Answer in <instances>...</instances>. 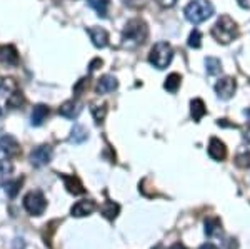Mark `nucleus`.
<instances>
[{
  "label": "nucleus",
  "mask_w": 250,
  "mask_h": 249,
  "mask_svg": "<svg viewBox=\"0 0 250 249\" xmlns=\"http://www.w3.org/2000/svg\"><path fill=\"white\" fill-rule=\"evenodd\" d=\"M147 37H148V29H147V23H145L142 19L128 20L122 34V40H124L125 47L140 45V44H144L145 40H147Z\"/></svg>",
  "instance_id": "obj_1"
},
{
  "label": "nucleus",
  "mask_w": 250,
  "mask_h": 249,
  "mask_svg": "<svg viewBox=\"0 0 250 249\" xmlns=\"http://www.w3.org/2000/svg\"><path fill=\"white\" fill-rule=\"evenodd\" d=\"M237 35H239V27L229 15H222L212 27V37L220 44H230L233 39H237Z\"/></svg>",
  "instance_id": "obj_2"
},
{
  "label": "nucleus",
  "mask_w": 250,
  "mask_h": 249,
  "mask_svg": "<svg viewBox=\"0 0 250 249\" xmlns=\"http://www.w3.org/2000/svg\"><path fill=\"white\" fill-rule=\"evenodd\" d=\"M185 19L192 23L205 22L207 19L212 17L213 5L208 0H192L187 7H185Z\"/></svg>",
  "instance_id": "obj_3"
},
{
  "label": "nucleus",
  "mask_w": 250,
  "mask_h": 249,
  "mask_svg": "<svg viewBox=\"0 0 250 249\" xmlns=\"http://www.w3.org/2000/svg\"><path fill=\"white\" fill-rule=\"evenodd\" d=\"M173 50L167 42H157L148 54V62L157 69H165L172 62Z\"/></svg>",
  "instance_id": "obj_4"
},
{
  "label": "nucleus",
  "mask_w": 250,
  "mask_h": 249,
  "mask_svg": "<svg viewBox=\"0 0 250 249\" xmlns=\"http://www.w3.org/2000/svg\"><path fill=\"white\" fill-rule=\"evenodd\" d=\"M23 207L30 216H42L47 209L45 196L40 191H30L23 196Z\"/></svg>",
  "instance_id": "obj_5"
},
{
  "label": "nucleus",
  "mask_w": 250,
  "mask_h": 249,
  "mask_svg": "<svg viewBox=\"0 0 250 249\" xmlns=\"http://www.w3.org/2000/svg\"><path fill=\"white\" fill-rule=\"evenodd\" d=\"M30 164L35 167H42V166H47L48 162L52 160V147L50 146H39L35 147L34 151L30 152Z\"/></svg>",
  "instance_id": "obj_6"
},
{
  "label": "nucleus",
  "mask_w": 250,
  "mask_h": 249,
  "mask_svg": "<svg viewBox=\"0 0 250 249\" xmlns=\"http://www.w3.org/2000/svg\"><path fill=\"white\" fill-rule=\"evenodd\" d=\"M235 80L232 77H224L215 84V92L222 100H229L235 94Z\"/></svg>",
  "instance_id": "obj_7"
},
{
  "label": "nucleus",
  "mask_w": 250,
  "mask_h": 249,
  "mask_svg": "<svg viewBox=\"0 0 250 249\" xmlns=\"http://www.w3.org/2000/svg\"><path fill=\"white\" fill-rule=\"evenodd\" d=\"M60 179L63 181V186L65 189L74 196H80V194H85V187H83L82 181H80L77 176H72V174H59Z\"/></svg>",
  "instance_id": "obj_8"
},
{
  "label": "nucleus",
  "mask_w": 250,
  "mask_h": 249,
  "mask_svg": "<svg viewBox=\"0 0 250 249\" xmlns=\"http://www.w3.org/2000/svg\"><path fill=\"white\" fill-rule=\"evenodd\" d=\"M0 151L7 154V158H15L20 154V144L14 136H2L0 137Z\"/></svg>",
  "instance_id": "obj_9"
},
{
  "label": "nucleus",
  "mask_w": 250,
  "mask_h": 249,
  "mask_svg": "<svg viewBox=\"0 0 250 249\" xmlns=\"http://www.w3.org/2000/svg\"><path fill=\"white\" fill-rule=\"evenodd\" d=\"M95 201L92 199H82L79 201V203H75L74 206H72L70 209V214L74 216V218H83V216H88L92 214V212L95 211Z\"/></svg>",
  "instance_id": "obj_10"
},
{
  "label": "nucleus",
  "mask_w": 250,
  "mask_h": 249,
  "mask_svg": "<svg viewBox=\"0 0 250 249\" xmlns=\"http://www.w3.org/2000/svg\"><path fill=\"white\" fill-rule=\"evenodd\" d=\"M208 156L213 160H224L227 158V147H225V144L220 139L212 137L210 144H208Z\"/></svg>",
  "instance_id": "obj_11"
},
{
  "label": "nucleus",
  "mask_w": 250,
  "mask_h": 249,
  "mask_svg": "<svg viewBox=\"0 0 250 249\" xmlns=\"http://www.w3.org/2000/svg\"><path fill=\"white\" fill-rule=\"evenodd\" d=\"M87 32H88V35H90L92 44H94L95 47H99V49H104V47H107L108 34H107L105 29H100V27H90V29H88Z\"/></svg>",
  "instance_id": "obj_12"
},
{
  "label": "nucleus",
  "mask_w": 250,
  "mask_h": 249,
  "mask_svg": "<svg viewBox=\"0 0 250 249\" xmlns=\"http://www.w3.org/2000/svg\"><path fill=\"white\" fill-rule=\"evenodd\" d=\"M0 62L7 66H17L19 54L14 45H0Z\"/></svg>",
  "instance_id": "obj_13"
},
{
  "label": "nucleus",
  "mask_w": 250,
  "mask_h": 249,
  "mask_svg": "<svg viewBox=\"0 0 250 249\" xmlns=\"http://www.w3.org/2000/svg\"><path fill=\"white\" fill-rule=\"evenodd\" d=\"M119 87V82L114 75H104L97 82V94H108V92H114Z\"/></svg>",
  "instance_id": "obj_14"
},
{
  "label": "nucleus",
  "mask_w": 250,
  "mask_h": 249,
  "mask_svg": "<svg viewBox=\"0 0 250 249\" xmlns=\"http://www.w3.org/2000/svg\"><path fill=\"white\" fill-rule=\"evenodd\" d=\"M47 115H48V107L45 106V104H37V106L34 107V111H32V115H30L32 126H35V127L42 126V124L45 122Z\"/></svg>",
  "instance_id": "obj_15"
},
{
  "label": "nucleus",
  "mask_w": 250,
  "mask_h": 249,
  "mask_svg": "<svg viewBox=\"0 0 250 249\" xmlns=\"http://www.w3.org/2000/svg\"><path fill=\"white\" fill-rule=\"evenodd\" d=\"M79 112H80V107L77 106L75 100H67V102H63L62 106L59 107V114L67 119H75L79 115Z\"/></svg>",
  "instance_id": "obj_16"
},
{
  "label": "nucleus",
  "mask_w": 250,
  "mask_h": 249,
  "mask_svg": "<svg viewBox=\"0 0 250 249\" xmlns=\"http://www.w3.org/2000/svg\"><path fill=\"white\" fill-rule=\"evenodd\" d=\"M100 212H102V216L108 221H114L117 216H119L120 212V206L114 201H105L104 203V206L100 207Z\"/></svg>",
  "instance_id": "obj_17"
},
{
  "label": "nucleus",
  "mask_w": 250,
  "mask_h": 249,
  "mask_svg": "<svg viewBox=\"0 0 250 249\" xmlns=\"http://www.w3.org/2000/svg\"><path fill=\"white\" fill-rule=\"evenodd\" d=\"M190 114H192V119L195 122H200V119L207 114V109H205V104L202 99H193L190 102Z\"/></svg>",
  "instance_id": "obj_18"
},
{
  "label": "nucleus",
  "mask_w": 250,
  "mask_h": 249,
  "mask_svg": "<svg viewBox=\"0 0 250 249\" xmlns=\"http://www.w3.org/2000/svg\"><path fill=\"white\" fill-rule=\"evenodd\" d=\"M88 139V132L83 126H80V124H75L74 127H72V132H70V137H68V140L74 144H82L85 142V140Z\"/></svg>",
  "instance_id": "obj_19"
},
{
  "label": "nucleus",
  "mask_w": 250,
  "mask_h": 249,
  "mask_svg": "<svg viewBox=\"0 0 250 249\" xmlns=\"http://www.w3.org/2000/svg\"><path fill=\"white\" fill-rule=\"evenodd\" d=\"M222 232V223L219 218H210L205 221V234L208 238H213V236L220 234Z\"/></svg>",
  "instance_id": "obj_20"
},
{
  "label": "nucleus",
  "mask_w": 250,
  "mask_h": 249,
  "mask_svg": "<svg viewBox=\"0 0 250 249\" xmlns=\"http://www.w3.org/2000/svg\"><path fill=\"white\" fill-rule=\"evenodd\" d=\"M180 80H182V77H180L179 74H170L167 79H165V84H164L165 91L170 92V94H175L180 87Z\"/></svg>",
  "instance_id": "obj_21"
},
{
  "label": "nucleus",
  "mask_w": 250,
  "mask_h": 249,
  "mask_svg": "<svg viewBox=\"0 0 250 249\" xmlns=\"http://www.w3.org/2000/svg\"><path fill=\"white\" fill-rule=\"evenodd\" d=\"M90 112H92V115H94L95 122L102 124L104 119H105V115H107V104H102V106H99V104H92Z\"/></svg>",
  "instance_id": "obj_22"
},
{
  "label": "nucleus",
  "mask_w": 250,
  "mask_h": 249,
  "mask_svg": "<svg viewBox=\"0 0 250 249\" xmlns=\"http://www.w3.org/2000/svg\"><path fill=\"white\" fill-rule=\"evenodd\" d=\"M205 70H207L208 75H219L222 70L220 60L215 57H207L205 59Z\"/></svg>",
  "instance_id": "obj_23"
},
{
  "label": "nucleus",
  "mask_w": 250,
  "mask_h": 249,
  "mask_svg": "<svg viewBox=\"0 0 250 249\" xmlns=\"http://www.w3.org/2000/svg\"><path fill=\"white\" fill-rule=\"evenodd\" d=\"M108 3H110V0H88V5H90L100 17H107Z\"/></svg>",
  "instance_id": "obj_24"
},
{
  "label": "nucleus",
  "mask_w": 250,
  "mask_h": 249,
  "mask_svg": "<svg viewBox=\"0 0 250 249\" xmlns=\"http://www.w3.org/2000/svg\"><path fill=\"white\" fill-rule=\"evenodd\" d=\"M17 91V82L10 77H0V92L2 94H14Z\"/></svg>",
  "instance_id": "obj_25"
},
{
  "label": "nucleus",
  "mask_w": 250,
  "mask_h": 249,
  "mask_svg": "<svg viewBox=\"0 0 250 249\" xmlns=\"http://www.w3.org/2000/svg\"><path fill=\"white\" fill-rule=\"evenodd\" d=\"M23 102H25V97H23V94L19 89L15 91L14 94H10L9 99H7V106H9L10 109H19V107L23 106Z\"/></svg>",
  "instance_id": "obj_26"
},
{
  "label": "nucleus",
  "mask_w": 250,
  "mask_h": 249,
  "mask_svg": "<svg viewBox=\"0 0 250 249\" xmlns=\"http://www.w3.org/2000/svg\"><path fill=\"white\" fill-rule=\"evenodd\" d=\"M22 182H23L22 178L15 179V181H10V182H5V192H7V196H9L10 199L17 198V194H19V191H20V186H22Z\"/></svg>",
  "instance_id": "obj_27"
},
{
  "label": "nucleus",
  "mask_w": 250,
  "mask_h": 249,
  "mask_svg": "<svg viewBox=\"0 0 250 249\" xmlns=\"http://www.w3.org/2000/svg\"><path fill=\"white\" fill-rule=\"evenodd\" d=\"M10 172H12V164L9 160H0V186H3L7 182Z\"/></svg>",
  "instance_id": "obj_28"
},
{
  "label": "nucleus",
  "mask_w": 250,
  "mask_h": 249,
  "mask_svg": "<svg viewBox=\"0 0 250 249\" xmlns=\"http://www.w3.org/2000/svg\"><path fill=\"white\" fill-rule=\"evenodd\" d=\"M233 162H235L237 167H240V169H249L250 167V152H242V154H237L235 159H233Z\"/></svg>",
  "instance_id": "obj_29"
},
{
  "label": "nucleus",
  "mask_w": 250,
  "mask_h": 249,
  "mask_svg": "<svg viewBox=\"0 0 250 249\" xmlns=\"http://www.w3.org/2000/svg\"><path fill=\"white\" fill-rule=\"evenodd\" d=\"M57 224H59V221H52V223L45 224V227L48 229V234H47V231H43V232H42L43 243H45L48 248H50V238H52V234H54V231H55V227H54V226H57Z\"/></svg>",
  "instance_id": "obj_30"
},
{
  "label": "nucleus",
  "mask_w": 250,
  "mask_h": 249,
  "mask_svg": "<svg viewBox=\"0 0 250 249\" xmlns=\"http://www.w3.org/2000/svg\"><path fill=\"white\" fill-rule=\"evenodd\" d=\"M188 45L193 47V49H199V47L202 45V34H200L199 30H193L190 34V37H188Z\"/></svg>",
  "instance_id": "obj_31"
},
{
  "label": "nucleus",
  "mask_w": 250,
  "mask_h": 249,
  "mask_svg": "<svg viewBox=\"0 0 250 249\" xmlns=\"http://www.w3.org/2000/svg\"><path fill=\"white\" fill-rule=\"evenodd\" d=\"M87 87H88V79H80L79 82L74 86V94L79 97V95H82V92L85 91Z\"/></svg>",
  "instance_id": "obj_32"
},
{
  "label": "nucleus",
  "mask_w": 250,
  "mask_h": 249,
  "mask_svg": "<svg viewBox=\"0 0 250 249\" xmlns=\"http://www.w3.org/2000/svg\"><path fill=\"white\" fill-rule=\"evenodd\" d=\"M102 59H99V57H97V59H94V60H92V62H90V66H88V70H90V72H94V70H97V69H99V67H102Z\"/></svg>",
  "instance_id": "obj_33"
},
{
  "label": "nucleus",
  "mask_w": 250,
  "mask_h": 249,
  "mask_svg": "<svg viewBox=\"0 0 250 249\" xmlns=\"http://www.w3.org/2000/svg\"><path fill=\"white\" fill-rule=\"evenodd\" d=\"M157 2H159L162 7H167V9H170V7L175 5V2H177V0H157Z\"/></svg>",
  "instance_id": "obj_34"
},
{
  "label": "nucleus",
  "mask_w": 250,
  "mask_h": 249,
  "mask_svg": "<svg viewBox=\"0 0 250 249\" xmlns=\"http://www.w3.org/2000/svg\"><path fill=\"white\" fill-rule=\"evenodd\" d=\"M245 115H247V119H249V120H247V126H249V127H247V134H245V139H249V140H250V109H249V111H245Z\"/></svg>",
  "instance_id": "obj_35"
},
{
  "label": "nucleus",
  "mask_w": 250,
  "mask_h": 249,
  "mask_svg": "<svg viewBox=\"0 0 250 249\" xmlns=\"http://www.w3.org/2000/svg\"><path fill=\"white\" fill-rule=\"evenodd\" d=\"M242 9H250V0H237Z\"/></svg>",
  "instance_id": "obj_36"
},
{
  "label": "nucleus",
  "mask_w": 250,
  "mask_h": 249,
  "mask_svg": "<svg viewBox=\"0 0 250 249\" xmlns=\"http://www.w3.org/2000/svg\"><path fill=\"white\" fill-rule=\"evenodd\" d=\"M170 249H187V248H185L182 243H175V244H173V246H172Z\"/></svg>",
  "instance_id": "obj_37"
},
{
  "label": "nucleus",
  "mask_w": 250,
  "mask_h": 249,
  "mask_svg": "<svg viewBox=\"0 0 250 249\" xmlns=\"http://www.w3.org/2000/svg\"><path fill=\"white\" fill-rule=\"evenodd\" d=\"M199 249H217L213 244H204V246H200Z\"/></svg>",
  "instance_id": "obj_38"
},
{
  "label": "nucleus",
  "mask_w": 250,
  "mask_h": 249,
  "mask_svg": "<svg viewBox=\"0 0 250 249\" xmlns=\"http://www.w3.org/2000/svg\"><path fill=\"white\" fill-rule=\"evenodd\" d=\"M127 3H134V2H137V0H125Z\"/></svg>",
  "instance_id": "obj_39"
},
{
  "label": "nucleus",
  "mask_w": 250,
  "mask_h": 249,
  "mask_svg": "<svg viewBox=\"0 0 250 249\" xmlns=\"http://www.w3.org/2000/svg\"><path fill=\"white\" fill-rule=\"evenodd\" d=\"M154 249H164L162 246H157V248H154Z\"/></svg>",
  "instance_id": "obj_40"
},
{
  "label": "nucleus",
  "mask_w": 250,
  "mask_h": 249,
  "mask_svg": "<svg viewBox=\"0 0 250 249\" xmlns=\"http://www.w3.org/2000/svg\"><path fill=\"white\" fill-rule=\"evenodd\" d=\"M0 114H2V111H0Z\"/></svg>",
  "instance_id": "obj_41"
}]
</instances>
